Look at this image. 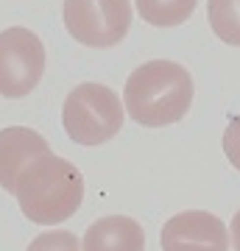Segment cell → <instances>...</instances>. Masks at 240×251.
<instances>
[{"instance_id":"10","label":"cell","mask_w":240,"mask_h":251,"mask_svg":"<svg viewBox=\"0 0 240 251\" xmlns=\"http://www.w3.org/2000/svg\"><path fill=\"white\" fill-rule=\"evenodd\" d=\"M207 20L221 42L240 48V0H210Z\"/></svg>"},{"instance_id":"4","label":"cell","mask_w":240,"mask_h":251,"mask_svg":"<svg viewBox=\"0 0 240 251\" xmlns=\"http://www.w3.org/2000/svg\"><path fill=\"white\" fill-rule=\"evenodd\" d=\"M64 25L87 48H112L132 28L129 0H64Z\"/></svg>"},{"instance_id":"5","label":"cell","mask_w":240,"mask_h":251,"mask_svg":"<svg viewBox=\"0 0 240 251\" xmlns=\"http://www.w3.org/2000/svg\"><path fill=\"white\" fill-rule=\"evenodd\" d=\"M45 73V45L28 28L0 31V95L26 98Z\"/></svg>"},{"instance_id":"11","label":"cell","mask_w":240,"mask_h":251,"mask_svg":"<svg viewBox=\"0 0 240 251\" xmlns=\"http://www.w3.org/2000/svg\"><path fill=\"white\" fill-rule=\"evenodd\" d=\"M26 251H81V243L73 232H42Z\"/></svg>"},{"instance_id":"12","label":"cell","mask_w":240,"mask_h":251,"mask_svg":"<svg viewBox=\"0 0 240 251\" xmlns=\"http://www.w3.org/2000/svg\"><path fill=\"white\" fill-rule=\"evenodd\" d=\"M223 153L235 165V171H240V115L232 117L223 131Z\"/></svg>"},{"instance_id":"6","label":"cell","mask_w":240,"mask_h":251,"mask_svg":"<svg viewBox=\"0 0 240 251\" xmlns=\"http://www.w3.org/2000/svg\"><path fill=\"white\" fill-rule=\"evenodd\" d=\"M160 243L162 251H229V232L213 212L187 209L165 221Z\"/></svg>"},{"instance_id":"9","label":"cell","mask_w":240,"mask_h":251,"mask_svg":"<svg viewBox=\"0 0 240 251\" xmlns=\"http://www.w3.org/2000/svg\"><path fill=\"white\" fill-rule=\"evenodd\" d=\"M140 17L154 28H176L190 20L198 0H134Z\"/></svg>"},{"instance_id":"1","label":"cell","mask_w":240,"mask_h":251,"mask_svg":"<svg viewBox=\"0 0 240 251\" xmlns=\"http://www.w3.org/2000/svg\"><path fill=\"white\" fill-rule=\"evenodd\" d=\"M126 112L134 123L160 128L179 123L193 103V78L187 67L170 59H154L140 64L126 78Z\"/></svg>"},{"instance_id":"2","label":"cell","mask_w":240,"mask_h":251,"mask_svg":"<svg viewBox=\"0 0 240 251\" xmlns=\"http://www.w3.org/2000/svg\"><path fill=\"white\" fill-rule=\"evenodd\" d=\"M14 198L28 221L39 226L64 224L84 201V176L64 156L45 153L17 176Z\"/></svg>"},{"instance_id":"13","label":"cell","mask_w":240,"mask_h":251,"mask_svg":"<svg viewBox=\"0 0 240 251\" xmlns=\"http://www.w3.org/2000/svg\"><path fill=\"white\" fill-rule=\"evenodd\" d=\"M232 246H235V251H240V209L232 218Z\"/></svg>"},{"instance_id":"3","label":"cell","mask_w":240,"mask_h":251,"mask_svg":"<svg viewBox=\"0 0 240 251\" xmlns=\"http://www.w3.org/2000/svg\"><path fill=\"white\" fill-rule=\"evenodd\" d=\"M64 131L79 145L109 143L123 126V103L115 90L104 84H79L64 98L62 109Z\"/></svg>"},{"instance_id":"8","label":"cell","mask_w":240,"mask_h":251,"mask_svg":"<svg viewBox=\"0 0 240 251\" xmlns=\"http://www.w3.org/2000/svg\"><path fill=\"white\" fill-rule=\"evenodd\" d=\"M84 251H145V232L129 215L101 218L84 234Z\"/></svg>"},{"instance_id":"7","label":"cell","mask_w":240,"mask_h":251,"mask_svg":"<svg viewBox=\"0 0 240 251\" xmlns=\"http://www.w3.org/2000/svg\"><path fill=\"white\" fill-rule=\"evenodd\" d=\"M45 153H51V145L39 131L26 126L0 128V187L6 193H14L17 176Z\"/></svg>"}]
</instances>
